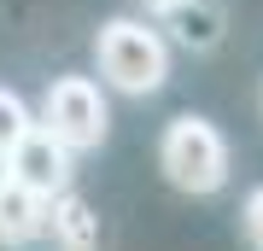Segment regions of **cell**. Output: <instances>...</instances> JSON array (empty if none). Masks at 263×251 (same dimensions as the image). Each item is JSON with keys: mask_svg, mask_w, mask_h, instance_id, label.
I'll return each instance as SVG.
<instances>
[{"mask_svg": "<svg viewBox=\"0 0 263 251\" xmlns=\"http://www.w3.org/2000/svg\"><path fill=\"white\" fill-rule=\"evenodd\" d=\"M41 129L53 140H65L70 152H94L105 129H111V111H105V93L88 82V76H59L41 100Z\"/></svg>", "mask_w": 263, "mask_h": 251, "instance_id": "3957f363", "label": "cell"}, {"mask_svg": "<svg viewBox=\"0 0 263 251\" xmlns=\"http://www.w3.org/2000/svg\"><path fill=\"white\" fill-rule=\"evenodd\" d=\"M12 181V164H6V152H0V187H6Z\"/></svg>", "mask_w": 263, "mask_h": 251, "instance_id": "30bf717a", "label": "cell"}, {"mask_svg": "<svg viewBox=\"0 0 263 251\" xmlns=\"http://www.w3.org/2000/svg\"><path fill=\"white\" fill-rule=\"evenodd\" d=\"M47 234V199L29 193L24 181L0 187V245H35Z\"/></svg>", "mask_w": 263, "mask_h": 251, "instance_id": "5b68a950", "label": "cell"}, {"mask_svg": "<svg viewBox=\"0 0 263 251\" xmlns=\"http://www.w3.org/2000/svg\"><path fill=\"white\" fill-rule=\"evenodd\" d=\"M6 164H12V181H24L29 193H41V199H53V193H65V187H70V146H65V140H53L41 123L6 152Z\"/></svg>", "mask_w": 263, "mask_h": 251, "instance_id": "277c9868", "label": "cell"}, {"mask_svg": "<svg viewBox=\"0 0 263 251\" xmlns=\"http://www.w3.org/2000/svg\"><path fill=\"white\" fill-rule=\"evenodd\" d=\"M158 164L170 187H181V193H216V187L228 181V140L216 134V123L205 117H176L158 140Z\"/></svg>", "mask_w": 263, "mask_h": 251, "instance_id": "7a4b0ae2", "label": "cell"}, {"mask_svg": "<svg viewBox=\"0 0 263 251\" xmlns=\"http://www.w3.org/2000/svg\"><path fill=\"white\" fill-rule=\"evenodd\" d=\"M35 129V117H29V105L18 100L12 88H0V152H12L18 140Z\"/></svg>", "mask_w": 263, "mask_h": 251, "instance_id": "52a82bcc", "label": "cell"}, {"mask_svg": "<svg viewBox=\"0 0 263 251\" xmlns=\"http://www.w3.org/2000/svg\"><path fill=\"white\" fill-rule=\"evenodd\" d=\"M146 12H181V6H193V0H141Z\"/></svg>", "mask_w": 263, "mask_h": 251, "instance_id": "9c48e42d", "label": "cell"}, {"mask_svg": "<svg viewBox=\"0 0 263 251\" xmlns=\"http://www.w3.org/2000/svg\"><path fill=\"white\" fill-rule=\"evenodd\" d=\"M100 76L117 93H158L170 76V47L158 29L135 24V18H111L100 29Z\"/></svg>", "mask_w": 263, "mask_h": 251, "instance_id": "6da1fadb", "label": "cell"}, {"mask_svg": "<svg viewBox=\"0 0 263 251\" xmlns=\"http://www.w3.org/2000/svg\"><path fill=\"white\" fill-rule=\"evenodd\" d=\"M246 240L263 251V187H252V199H246Z\"/></svg>", "mask_w": 263, "mask_h": 251, "instance_id": "ba28073f", "label": "cell"}, {"mask_svg": "<svg viewBox=\"0 0 263 251\" xmlns=\"http://www.w3.org/2000/svg\"><path fill=\"white\" fill-rule=\"evenodd\" d=\"M47 228L59 251H100V216L88 210V199H76L70 187L47 199Z\"/></svg>", "mask_w": 263, "mask_h": 251, "instance_id": "8992f818", "label": "cell"}]
</instances>
